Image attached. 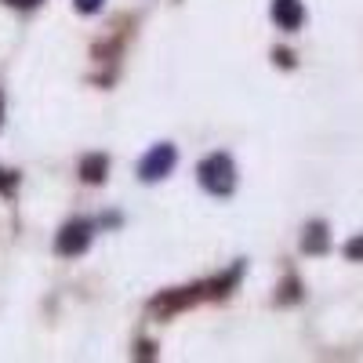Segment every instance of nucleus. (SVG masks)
Here are the masks:
<instances>
[{"mask_svg": "<svg viewBox=\"0 0 363 363\" xmlns=\"http://www.w3.org/2000/svg\"><path fill=\"white\" fill-rule=\"evenodd\" d=\"M196 178H200V186H203L211 196H233V189H236L233 157H229V153H211V157H203L200 167H196Z\"/></svg>", "mask_w": 363, "mask_h": 363, "instance_id": "f257e3e1", "label": "nucleus"}, {"mask_svg": "<svg viewBox=\"0 0 363 363\" xmlns=\"http://www.w3.org/2000/svg\"><path fill=\"white\" fill-rule=\"evenodd\" d=\"M174 164H178L174 145L160 142V145H153V149H149V153L142 157V164H138V178H142V182H160V178L171 174Z\"/></svg>", "mask_w": 363, "mask_h": 363, "instance_id": "f03ea898", "label": "nucleus"}, {"mask_svg": "<svg viewBox=\"0 0 363 363\" xmlns=\"http://www.w3.org/2000/svg\"><path fill=\"white\" fill-rule=\"evenodd\" d=\"M91 233H95V225L84 222V218L62 225V233H58V240H55V251H58V255H66V258L84 255V251L91 247Z\"/></svg>", "mask_w": 363, "mask_h": 363, "instance_id": "7ed1b4c3", "label": "nucleus"}, {"mask_svg": "<svg viewBox=\"0 0 363 363\" xmlns=\"http://www.w3.org/2000/svg\"><path fill=\"white\" fill-rule=\"evenodd\" d=\"M272 22H277L284 33H294V29L306 22V4H301V0H272Z\"/></svg>", "mask_w": 363, "mask_h": 363, "instance_id": "20e7f679", "label": "nucleus"}, {"mask_svg": "<svg viewBox=\"0 0 363 363\" xmlns=\"http://www.w3.org/2000/svg\"><path fill=\"white\" fill-rule=\"evenodd\" d=\"M327 247H330L327 225H323V222H309L306 233H301V251H306V255H323Z\"/></svg>", "mask_w": 363, "mask_h": 363, "instance_id": "39448f33", "label": "nucleus"}, {"mask_svg": "<svg viewBox=\"0 0 363 363\" xmlns=\"http://www.w3.org/2000/svg\"><path fill=\"white\" fill-rule=\"evenodd\" d=\"M106 167H109V160H106L102 153H95V157H87V160L80 164V178L91 182V186H99V182L106 178Z\"/></svg>", "mask_w": 363, "mask_h": 363, "instance_id": "423d86ee", "label": "nucleus"}, {"mask_svg": "<svg viewBox=\"0 0 363 363\" xmlns=\"http://www.w3.org/2000/svg\"><path fill=\"white\" fill-rule=\"evenodd\" d=\"M345 258H349V262H363V233L352 236L349 244H345Z\"/></svg>", "mask_w": 363, "mask_h": 363, "instance_id": "0eeeda50", "label": "nucleus"}, {"mask_svg": "<svg viewBox=\"0 0 363 363\" xmlns=\"http://www.w3.org/2000/svg\"><path fill=\"white\" fill-rule=\"evenodd\" d=\"M15 186H18V174L15 171H4V167H0V193H15Z\"/></svg>", "mask_w": 363, "mask_h": 363, "instance_id": "6e6552de", "label": "nucleus"}, {"mask_svg": "<svg viewBox=\"0 0 363 363\" xmlns=\"http://www.w3.org/2000/svg\"><path fill=\"white\" fill-rule=\"evenodd\" d=\"M73 4H77V11H80V15H95V11H102L106 0H73Z\"/></svg>", "mask_w": 363, "mask_h": 363, "instance_id": "1a4fd4ad", "label": "nucleus"}, {"mask_svg": "<svg viewBox=\"0 0 363 363\" xmlns=\"http://www.w3.org/2000/svg\"><path fill=\"white\" fill-rule=\"evenodd\" d=\"M8 4H15V8H33V4H40V0H8Z\"/></svg>", "mask_w": 363, "mask_h": 363, "instance_id": "9d476101", "label": "nucleus"}, {"mask_svg": "<svg viewBox=\"0 0 363 363\" xmlns=\"http://www.w3.org/2000/svg\"><path fill=\"white\" fill-rule=\"evenodd\" d=\"M0 124H4V99H0Z\"/></svg>", "mask_w": 363, "mask_h": 363, "instance_id": "9b49d317", "label": "nucleus"}]
</instances>
